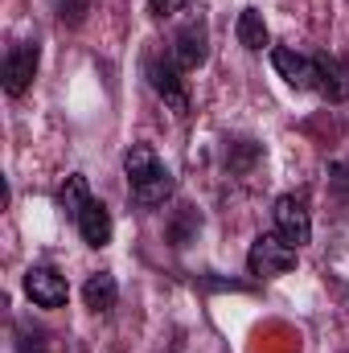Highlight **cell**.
I'll list each match as a JSON object with an SVG mask.
<instances>
[{
    "instance_id": "1",
    "label": "cell",
    "mask_w": 349,
    "mask_h": 353,
    "mask_svg": "<svg viewBox=\"0 0 349 353\" xmlns=\"http://www.w3.org/2000/svg\"><path fill=\"white\" fill-rule=\"evenodd\" d=\"M123 173L132 185V201L144 205V210H157L173 197V173L161 165V157L148 148V144H132L128 157H123Z\"/></svg>"
},
{
    "instance_id": "2",
    "label": "cell",
    "mask_w": 349,
    "mask_h": 353,
    "mask_svg": "<svg viewBox=\"0 0 349 353\" xmlns=\"http://www.w3.org/2000/svg\"><path fill=\"white\" fill-rule=\"evenodd\" d=\"M296 267V247H288L279 234H259L247 251V271L255 279H275Z\"/></svg>"
},
{
    "instance_id": "3",
    "label": "cell",
    "mask_w": 349,
    "mask_h": 353,
    "mask_svg": "<svg viewBox=\"0 0 349 353\" xmlns=\"http://www.w3.org/2000/svg\"><path fill=\"white\" fill-rule=\"evenodd\" d=\"M271 218H275V234L288 243V247H308L312 243V218H308V205L300 201V197H279L275 201V210H271Z\"/></svg>"
},
{
    "instance_id": "4",
    "label": "cell",
    "mask_w": 349,
    "mask_h": 353,
    "mask_svg": "<svg viewBox=\"0 0 349 353\" xmlns=\"http://www.w3.org/2000/svg\"><path fill=\"white\" fill-rule=\"evenodd\" d=\"M144 74H148V83H152V90L173 107L177 115H185L189 111V90H185V70L177 66L173 58H148L144 62Z\"/></svg>"
},
{
    "instance_id": "5",
    "label": "cell",
    "mask_w": 349,
    "mask_h": 353,
    "mask_svg": "<svg viewBox=\"0 0 349 353\" xmlns=\"http://www.w3.org/2000/svg\"><path fill=\"white\" fill-rule=\"evenodd\" d=\"M37 62H41V46L37 41H17L4 58V94L21 99L33 83V74H37Z\"/></svg>"
},
{
    "instance_id": "6",
    "label": "cell",
    "mask_w": 349,
    "mask_h": 353,
    "mask_svg": "<svg viewBox=\"0 0 349 353\" xmlns=\"http://www.w3.org/2000/svg\"><path fill=\"white\" fill-rule=\"evenodd\" d=\"M169 58H173L181 70L206 66V58H210V29H206L201 17H193V21L181 25V33L173 37V54H169Z\"/></svg>"
},
{
    "instance_id": "7",
    "label": "cell",
    "mask_w": 349,
    "mask_h": 353,
    "mask_svg": "<svg viewBox=\"0 0 349 353\" xmlns=\"http://www.w3.org/2000/svg\"><path fill=\"white\" fill-rule=\"evenodd\" d=\"M25 292L37 308H62L70 288H66V275L54 271V267H29L25 271Z\"/></svg>"
},
{
    "instance_id": "8",
    "label": "cell",
    "mask_w": 349,
    "mask_h": 353,
    "mask_svg": "<svg viewBox=\"0 0 349 353\" xmlns=\"http://www.w3.org/2000/svg\"><path fill=\"white\" fill-rule=\"evenodd\" d=\"M271 66H275V74H279L288 87L317 90V66H312V58H308V54H296V50L279 46V50H271Z\"/></svg>"
},
{
    "instance_id": "9",
    "label": "cell",
    "mask_w": 349,
    "mask_h": 353,
    "mask_svg": "<svg viewBox=\"0 0 349 353\" xmlns=\"http://www.w3.org/2000/svg\"><path fill=\"white\" fill-rule=\"evenodd\" d=\"M312 66H317V90L329 103H346L349 99V62L333 58V54H317Z\"/></svg>"
},
{
    "instance_id": "10",
    "label": "cell",
    "mask_w": 349,
    "mask_h": 353,
    "mask_svg": "<svg viewBox=\"0 0 349 353\" xmlns=\"http://www.w3.org/2000/svg\"><path fill=\"white\" fill-rule=\"evenodd\" d=\"M74 226H79V234H83L87 247H107L111 243V230H115L111 226V210L103 201H94V197L83 205V214L74 218Z\"/></svg>"
},
{
    "instance_id": "11",
    "label": "cell",
    "mask_w": 349,
    "mask_h": 353,
    "mask_svg": "<svg viewBox=\"0 0 349 353\" xmlns=\"http://www.w3.org/2000/svg\"><path fill=\"white\" fill-rule=\"evenodd\" d=\"M83 300H87L90 312H107V308H115V300H119L115 275H107V271H94L87 283H83Z\"/></svg>"
},
{
    "instance_id": "12",
    "label": "cell",
    "mask_w": 349,
    "mask_h": 353,
    "mask_svg": "<svg viewBox=\"0 0 349 353\" xmlns=\"http://www.w3.org/2000/svg\"><path fill=\"white\" fill-rule=\"evenodd\" d=\"M235 33H239V46H247L251 54L267 50V41H271L267 21H263L259 8H243V12H239V25H235Z\"/></svg>"
},
{
    "instance_id": "13",
    "label": "cell",
    "mask_w": 349,
    "mask_h": 353,
    "mask_svg": "<svg viewBox=\"0 0 349 353\" xmlns=\"http://www.w3.org/2000/svg\"><path fill=\"white\" fill-rule=\"evenodd\" d=\"M87 201H90V193H87V176H83V173H70V176H66V185L58 189V205H62V210H66L70 218H79Z\"/></svg>"
},
{
    "instance_id": "14",
    "label": "cell",
    "mask_w": 349,
    "mask_h": 353,
    "mask_svg": "<svg viewBox=\"0 0 349 353\" xmlns=\"http://www.w3.org/2000/svg\"><path fill=\"white\" fill-rule=\"evenodd\" d=\"M58 17L70 21V25H83V17H87V0H62V4H58Z\"/></svg>"
},
{
    "instance_id": "15",
    "label": "cell",
    "mask_w": 349,
    "mask_h": 353,
    "mask_svg": "<svg viewBox=\"0 0 349 353\" xmlns=\"http://www.w3.org/2000/svg\"><path fill=\"white\" fill-rule=\"evenodd\" d=\"M193 0H148V8L157 12V17H173V12H181V8H189Z\"/></svg>"
},
{
    "instance_id": "16",
    "label": "cell",
    "mask_w": 349,
    "mask_h": 353,
    "mask_svg": "<svg viewBox=\"0 0 349 353\" xmlns=\"http://www.w3.org/2000/svg\"><path fill=\"white\" fill-rule=\"evenodd\" d=\"M17 353H46V345H41L37 337H21V341H17Z\"/></svg>"
}]
</instances>
